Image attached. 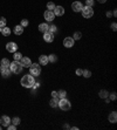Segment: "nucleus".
Masks as SVG:
<instances>
[{
  "label": "nucleus",
  "instance_id": "nucleus-31",
  "mask_svg": "<svg viewBox=\"0 0 117 130\" xmlns=\"http://www.w3.org/2000/svg\"><path fill=\"white\" fill-rule=\"evenodd\" d=\"M108 97H109L110 101H116L117 95H116V93H111V94H109V95H108Z\"/></svg>",
  "mask_w": 117,
  "mask_h": 130
},
{
  "label": "nucleus",
  "instance_id": "nucleus-26",
  "mask_svg": "<svg viewBox=\"0 0 117 130\" xmlns=\"http://www.w3.org/2000/svg\"><path fill=\"white\" fill-rule=\"evenodd\" d=\"M81 38H82V33H81V32H75L74 35H73V39H74L75 41L81 40Z\"/></svg>",
  "mask_w": 117,
  "mask_h": 130
},
{
  "label": "nucleus",
  "instance_id": "nucleus-40",
  "mask_svg": "<svg viewBox=\"0 0 117 130\" xmlns=\"http://www.w3.org/2000/svg\"><path fill=\"white\" fill-rule=\"evenodd\" d=\"M113 15L115 16V18H116V16H117V11H116V9H115V11H114V13H113Z\"/></svg>",
  "mask_w": 117,
  "mask_h": 130
},
{
  "label": "nucleus",
  "instance_id": "nucleus-8",
  "mask_svg": "<svg viewBox=\"0 0 117 130\" xmlns=\"http://www.w3.org/2000/svg\"><path fill=\"white\" fill-rule=\"evenodd\" d=\"M82 8H83V5H82L81 1H74V2L71 4V9H73L75 13H78V12H81Z\"/></svg>",
  "mask_w": 117,
  "mask_h": 130
},
{
  "label": "nucleus",
  "instance_id": "nucleus-27",
  "mask_svg": "<svg viewBox=\"0 0 117 130\" xmlns=\"http://www.w3.org/2000/svg\"><path fill=\"white\" fill-rule=\"evenodd\" d=\"M56 5L53 2V1H49V2H47V9L48 11H54V8Z\"/></svg>",
  "mask_w": 117,
  "mask_h": 130
},
{
  "label": "nucleus",
  "instance_id": "nucleus-7",
  "mask_svg": "<svg viewBox=\"0 0 117 130\" xmlns=\"http://www.w3.org/2000/svg\"><path fill=\"white\" fill-rule=\"evenodd\" d=\"M6 49H7V52H9V53H15L16 49H18V45H16L15 42H7V45H6Z\"/></svg>",
  "mask_w": 117,
  "mask_h": 130
},
{
  "label": "nucleus",
  "instance_id": "nucleus-14",
  "mask_svg": "<svg viewBox=\"0 0 117 130\" xmlns=\"http://www.w3.org/2000/svg\"><path fill=\"white\" fill-rule=\"evenodd\" d=\"M53 12H54L55 16H62L63 14H64V8H63L62 6H55Z\"/></svg>",
  "mask_w": 117,
  "mask_h": 130
},
{
  "label": "nucleus",
  "instance_id": "nucleus-32",
  "mask_svg": "<svg viewBox=\"0 0 117 130\" xmlns=\"http://www.w3.org/2000/svg\"><path fill=\"white\" fill-rule=\"evenodd\" d=\"M94 4H95L94 0H86V6H88V7H93Z\"/></svg>",
  "mask_w": 117,
  "mask_h": 130
},
{
  "label": "nucleus",
  "instance_id": "nucleus-19",
  "mask_svg": "<svg viewBox=\"0 0 117 130\" xmlns=\"http://www.w3.org/2000/svg\"><path fill=\"white\" fill-rule=\"evenodd\" d=\"M49 106L52 108H58V97H52V100L49 101Z\"/></svg>",
  "mask_w": 117,
  "mask_h": 130
},
{
  "label": "nucleus",
  "instance_id": "nucleus-38",
  "mask_svg": "<svg viewBox=\"0 0 117 130\" xmlns=\"http://www.w3.org/2000/svg\"><path fill=\"white\" fill-rule=\"evenodd\" d=\"M52 97H58V92H52Z\"/></svg>",
  "mask_w": 117,
  "mask_h": 130
},
{
  "label": "nucleus",
  "instance_id": "nucleus-42",
  "mask_svg": "<svg viewBox=\"0 0 117 130\" xmlns=\"http://www.w3.org/2000/svg\"><path fill=\"white\" fill-rule=\"evenodd\" d=\"M63 128H64V129H69V126H68V124H64V126H63Z\"/></svg>",
  "mask_w": 117,
  "mask_h": 130
},
{
  "label": "nucleus",
  "instance_id": "nucleus-34",
  "mask_svg": "<svg viewBox=\"0 0 117 130\" xmlns=\"http://www.w3.org/2000/svg\"><path fill=\"white\" fill-rule=\"evenodd\" d=\"M5 26H6V19L4 16H1L0 18V27H5Z\"/></svg>",
  "mask_w": 117,
  "mask_h": 130
},
{
  "label": "nucleus",
  "instance_id": "nucleus-1",
  "mask_svg": "<svg viewBox=\"0 0 117 130\" xmlns=\"http://www.w3.org/2000/svg\"><path fill=\"white\" fill-rule=\"evenodd\" d=\"M20 83H21V86L25 87V88H32V87H33V84L35 83V79H34L33 75L27 74V75H23V76L21 77Z\"/></svg>",
  "mask_w": 117,
  "mask_h": 130
},
{
  "label": "nucleus",
  "instance_id": "nucleus-2",
  "mask_svg": "<svg viewBox=\"0 0 117 130\" xmlns=\"http://www.w3.org/2000/svg\"><path fill=\"white\" fill-rule=\"evenodd\" d=\"M9 69H11V72L12 73H14V74H20L21 72H22V65L20 63V61H14L11 62V65H9Z\"/></svg>",
  "mask_w": 117,
  "mask_h": 130
},
{
  "label": "nucleus",
  "instance_id": "nucleus-18",
  "mask_svg": "<svg viewBox=\"0 0 117 130\" xmlns=\"http://www.w3.org/2000/svg\"><path fill=\"white\" fill-rule=\"evenodd\" d=\"M23 33V27L21 25H16L14 27V34L15 35H21Z\"/></svg>",
  "mask_w": 117,
  "mask_h": 130
},
{
  "label": "nucleus",
  "instance_id": "nucleus-45",
  "mask_svg": "<svg viewBox=\"0 0 117 130\" xmlns=\"http://www.w3.org/2000/svg\"><path fill=\"white\" fill-rule=\"evenodd\" d=\"M0 129H1V126H0Z\"/></svg>",
  "mask_w": 117,
  "mask_h": 130
},
{
  "label": "nucleus",
  "instance_id": "nucleus-15",
  "mask_svg": "<svg viewBox=\"0 0 117 130\" xmlns=\"http://www.w3.org/2000/svg\"><path fill=\"white\" fill-rule=\"evenodd\" d=\"M48 55H40L39 56V65L40 66H47L48 65Z\"/></svg>",
  "mask_w": 117,
  "mask_h": 130
},
{
  "label": "nucleus",
  "instance_id": "nucleus-35",
  "mask_svg": "<svg viewBox=\"0 0 117 130\" xmlns=\"http://www.w3.org/2000/svg\"><path fill=\"white\" fill-rule=\"evenodd\" d=\"M7 129L8 130H14V129H16V126H14V124H12L11 123V124L7 127Z\"/></svg>",
  "mask_w": 117,
  "mask_h": 130
},
{
  "label": "nucleus",
  "instance_id": "nucleus-36",
  "mask_svg": "<svg viewBox=\"0 0 117 130\" xmlns=\"http://www.w3.org/2000/svg\"><path fill=\"white\" fill-rule=\"evenodd\" d=\"M82 72H83V70H82L81 68L76 69V75H77V76H82Z\"/></svg>",
  "mask_w": 117,
  "mask_h": 130
},
{
  "label": "nucleus",
  "instance_id": "nucleus-12",
  "mask_svg": "<svg viewBox=\"0 0 117 130\" xmlns=\"http://www.w3.org/2000/svg\"><path fill=\"white\" fill-rule=\"evenodd\" d=\"M0 124H1V127H5V128H7V127L11 124V119L8 117L7 115H4V116H1V119H0Z\"/></svg>",
  "mask_w": 117,
  "mask_h": 130
},
{
  "label": "nucleus",
  "instance_id": "nucleus-22",
  "mask_svg": "<svg viewBox=\"0 0 117 130\" xmlns=\"http://www.w3.org/2000/svg\"><path fill=\"white\" fill-rule=\"evenodd\" d=\"M67 96V92L66 90H58V99H66Z\"/></svg>",
  "mask_w": 117,
  "mask_h": 130
},
{
  "label": "nucleus",
  "instance_id": "nucleus-4",
  "mask_svg": "<svg viewBox=\"0 0 117 130\" xmlns=\"http://www.w3.org/2000/svg\"><path fill=\"white\" fill-rule=\"evenodd\" d=\"M29 74L33 75V76H39L41 74V67L38 63H32L29 66Z\"/></svg>",
  "mask_w": 117,
  "mask_h": 130
},
{
  "label": "nucleus",
  "instance_id": "nucleus-5",
  "mask_svg": "<svg viewBox=\"0 0 117 130\" xmlns=\"http://www.w3.org/2000/svg\"><path fill=\"white\" fill-rule=\"evenodd\" d=\"M81 12H82V15L84 16L86 19H90V18L94 15V9H93V7L83 6V8H82Z\"/></svg>",
  "mask_w": 117,
  "mask_h": 130
},
{
  "label": "nucleus",
  "instance_id": "nucleus-41",
  "mask_svg": "<svg viewBox=\"0 0 117 130\" xmlns=\"http://www.w3.org/2000/svg\"><path fill=\"white\" fill-rule=\"evenodd\" d=\"M105 1H107V0H98V2H100V4H104Z\"/></svg>",
  "mask_w": 117,
  "mask_h": 130
},
{
  "label": "nucleus",
  "instance_id": "nucleus-3",
  "mask_svg": "<svg viewBox=\"0 0 117 130\" xmlns=\"http://www.w3.org/2000/svg\"><path fill=\"white\" fill-rule=\"evenodd\" d=\"M58 108L63 111H67V110H70L71 108V103H70L69 100L67 99H60L58 100Z\"/></svg>",
  "mask_w": 117,
  "mask_h": 130
},
{
  "label": "nucleus",
  "instance_id": "nucleus-28",
  "mask_svg": "<svg viewBox=\"0 0 117 130\" xmlns=\"http://www.w3.org/2000/svg\"><path fill=\"white\" fill-rule=\"evenodd\" d=\"M11 123L14 124V126H19L20 123H21V120H20V117H14V119L11 120Z\"/></svg>",
  "mask_w": 117,
  "mask_h": 130
},
{
  "label": "nucleus",
  "instance_id": "nucleus-30",
  "mask_svg": "<svg viewBox=\"0 0 117 130\" xmlns=\"http://www.w3.org/2000/svg\"><path fill=\"white\" fill-rule=\"evenodd\" d=\"M56 31H58V27L55 26V25H51L49 28H48V32H51V33H53V34H54Z\"/></svg>",
  "mask_w": 117,
  "mask_h": 130
},
{
  "label": "nucleus",
  "instance_id": "nucleus-9",
  "mask_svg": "<svg viewBox=\"0 0 117 130\" xmlns=\"http://www.w3.org/2000/svg\"><path fill=\"white\" fill-rule=\"evenodd\" d=\"M0 73H1V75H2V77H9L11 76V69H9V67H2V66H0Z\"/></svg>",
  "mask_w": 117,
  "mask_h": 130
},
{
  "label": "nucleus",
  "instance_id": "nucleus-33",
  "mask_svg": "<svg viewBox=\"0 0 117 130\" xmlns=\"http://www.w3.org/2000/svg\"><path fill=\"white\" fill-rule=\"evenodd\" d=\"M22 27H27L28 25H29V22H28V20L27 19H22L21 20V23H20Z\"/></svg>",
  "mask_w": 117,
  "mask_h": 130
},
{
  "label": "nucleus",
  "instance_id": "nucleus-43",
  "mask_svg": "<svg viewBox=\"0 0 117 130\" xmlns=\"http://www.w3.org/2000/svg\"><path fill=\"white\" fill-rule=\"evenodd\" d=\"M71 129H74V130H78L77 127H71Z\"/></svg>",
  "mask_w": 117,
  "mask_h": 130
},
{
  "label": "nucleus",
  "instance_id": "nucleus-16",
  "mask_svg": "<svg viewBox=\"0 0 117 130\" xmlns=\"http://www.w3.org/2000/svg\"><path fill=\"white\" fill-rule=\"evenodd\" d=\"M48 28H49V25L47 22H42L39 25V31L41 32V33H46V32H48Z\"/></svg>",
  "mask_w": 117,
  "mask_h": 130
},
{
  "label": "nucleus",
  "instance_id": "nucleus-37",
  "mask_svg": "<svg viewBox=\"0 0 117 130\" xmlns=\"http://www.w3.org/2000/svg\"><path fill=\"white\" fill-rule=\"evenodd\" d=\"M111 29H113L114 32L117 29V23H116V22H113V23H111Z\"/></svg>",
  "mask_w": 117,
  "mask_h": 130
},
{
  "label": "nucleus",
  "instance_id": "nucleus-10",
  "mask_svg": "<svg viewBox=\"0 0 117 130\" xmlns=\"http://www.w3.org/2000/svg\"><path fill=\"white\" fill-rule=\"evenodd\" d=\"M43 18H45L46 21H53V20L55 19L54 12H53V11H48V9H47V11L43 13Z\"/></svg>",
  "mask_w": 117,
  "mask_h": 130
},
{
  "label": "nucleus",
  "instance_id": "nucleus-39",
  "mask_svg": "<svg viewBox=\"0 0 117 130\" xmlns=\"http://www.w3.org/2000/svg\"><path fill=\"white\" fill-rule=\"evenodd\" d=\"M105 15L108 16V18H111V16H113V13H111V12H107V13H105Z\"/></svg>",
  "mask_w": 117,
  "mask_h": 130
},
{
  "label": "nucleus",
  "instance_id": "nucleus-23",
  "mask_svg": "<svg viewBox=\"0 0 117 130\" xmlns=\"http://www.w3.org/2000/svg\"><path fill=\"white\" fill-rule=\"evenodd\" d=\"M9 65H11V62H9V60L8 59H2L1 60V62H0V66H2V67H9Z\"/></svg>",
  "mask_w": 117,
  "mask_h": 130
},
{
  "label": "nucleus",
  "instance_id": "nucleus-11",
  "mask_svg": "<svg viewBox=\"0 0 117 130\" xmlns=\"http://www.w3.org/2000/svg\"><path fill=\"white\" fill-rule=\"evenodd\" d=\"M43 40H45V42H47V43H52V42L54 41V34L51 33V32L43 33Z\"/></svg>",
  "mask_w": 117,
  "mask_h": 130
},
{
  "label": "nucleus",
  "instance_id": "nucleus-24",
  "mask_svg": "<svg viewBox=\"0 0 117 130\" xmlns=\"http://www.w3.org/2000/svg\"><path fill=\"white\" fill-rule=\"evenodd\" d=\"M48 61L52 62V63H54V62L58 61V56H56L55 54H51V55H48Z\"/></svg>",
  "mask_w": 117,
  "mask_h": 130
},
{
  "label": "nucleus",
  "instance_id": "nucleus-25",
  "mask_svg": "<svg viewBox=\"0 0 117 130\" xmlns=\"http://www.w3.org/2000/svg\"><path fill=\"white\" fill-rule=\"evenodd\" d=\"M13 57H14L15 61H20L21 57H22V54L19 53V52H15V53H13Z\"/></svg>",
  "mask_w": 117,
  "mask_h": 130
},
{
  "label": "nucleus",
  "instance_id": "nucleus-13",
  "mask_svg": "<svg viewBox=\"0 0 117 130\" xmlns=\"http://www.w3.org/2000/svg\"><path fill=\"white\" fill-rule=\"evenodd\" d=\"M20 63L22 65V67H26V68H29V66L32 65V60L27 56H22L21 60H20Z\"/></svg>",
  "mask_w": 117,
  "mask_h": 130
},
{
  "label": "nucleus",
  "instance_id": "nucleus-17",
  "mask_svg": "<svg viewBox=\"0 0 117 130\" xmlns=\"http://www.w3.org/2000/svg\"><path fill=\"white\" fill-rule=\"evenodd\" d=\"M108 120H109L110 123H116V122H117V113H116V111H113V113H110Z\"/></svg>",
  "mask_w": 117,
  "mask_h": 130
},
{
  "label": "nucleus",
  "instance_id": "nucleus-29",
  "mask_svg": "<svg viewBox=\"0 0 117 130\" xmlns=\"http://www.w3.org/2000/svg\"><path fill=\"white\" fill-rule=\"evenodd\" d=\"M82 76L86 77V79H89V77L91 76V72L88 70V69H86V70H83V72H82Z\"/></svg>",
  "mask_w": 117,
  "mask_h": 130
},
{
  "label": "nucleus",
  "instance_id": "nucleus-21",
  "mask_svg": "<svg viewBox=\"0 0 117 130\" xmlns=\"http://www.w3.org/2000/svg\"><path fill=\"white\" fill-rule=\"evenodd\" d=\"M108 95H109V92L105 90V89H102L101 92L98 93V96H100L101 99H105V97H108Z\"/></svg>",
  "mask_w": 117,
  "mask_h": 130
},
{
  "label": "nucleus",
  "instance_id": "nucleus-44",
  "mask_svg": "<svg viewBox=\"0 0 117 130\" xmlns=\"http://www.w3.org/2000/svg\"><path fill=\"white\" fill-rule=\"evenodd\" d=\"M1 29H2V27H0V33H1Z\"/></svg>",
  "mask_w": 117,
  "mask_h": 130
},
{
  "label": "nucleus",
  "instance_id": "nucleus-20",
  "mask_svg": "<svg viewBox=\"0 0 117 130\" xmlns=\"http://www.w3.org/2000/svg\"><path fill=\"white\" fill-rule=\"evenodd\" d=\"M1 34L4 35V36H8V35L11 34V28H8L7 26L2 27V29H1Z\"/></svg>",
  "mask_w": 117,
  "mask_h": 130
},
{
  "label": "nucleus",
  "instance_id": "nucleus-6",
  "mask_svg": "<svg viewBox=\"0 0 117 130\" xmlns=\"http://www.w3.org/2000/svg\"><path fill=\"white\" fill-rule=\"evenodd\" d=\"M74 43H75V40L71 36H67L64 38L63 40V46L66 47V48H71V47H74Z\"/></svg>",
  "mask_w": 117,
  "mask_h": 130
}]
</instances>
